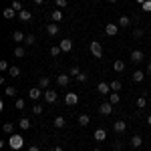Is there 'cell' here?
Returning a JSON list of instances; mask_svg holds the SVG:
<instances>
[{"label":"cell","mask_w":151,"mask_h":151,"mask_svg":"<svg viewBox=\"0 0 151 151\" xmlns=\"http://www.w3.org/2000/svg\"><path fill=\"white\" fill-rule=\"evenodd\" d=\"M145 105H147L145 97H139V99H137V107H139V109H145Z\"/></svg>","instance_id":"cell-38"},{"label":"cell","mask_w":151,"mask_h":151,"mask_svg":"<svg viewBox=\"0 0 151 151\" xmlns=\"http://www.w3.org/2000/svg\"><path fill=\"white\" fill-rule=\"evenodd\" d=\"M147 123H149V125H151V115H149V117H147Z\"/></svg>","instance_id":"cell-48"},{"label":"cell","mask_w":151,"mask_h":151,"mask_svg":"<svg viewBox=\"0 0 151 151\" xmlns=\"http://www.w3.org/2000/svg\"><path fill=\"white\" fill-rule=\"evenodd\" d=\"M109 2H117V0H109Z\"/></svg>","instance_id":"cell-52"},{"label":"cell","mask_w":151,"mask_h":151,"mask_svg":"<svg viewBox=\"0 0 151 151\" xmlns=\"http://www.w3.org/2000/svg\"><path fill=\"white\" fill-rule=\"evenodd\" d=\"M137 2H139V4H143V2H145V0H137Z\"/></svg>","instance_id":"cell-50"},{"label":"cell","mask_w":151,"mask_h":151,"mask_svg":"<svg viewBox=\"0 0 151 151\" xmlns=\"http://www.w3.org/2000/svg\"><path fill=\"white\" fill-rule=\"evenodd\" d=\"M8 145H10V149H20V147L24 145L22 135H16V133H12L10 139H8Z\"/></svg>","instance_id":"cell-1"},{"label":"cell","mask_w":151,"mask_h":151,"mask_svg":"<svg viewBox=\"0 0 151 151\" xmlns=\"http://www.w3.org/2000/svg\"><path fill=\"white\" fill-rule=\"evenodd\" d=\"M113 69H115L117 73L125 70V60H115V63H113Z\"/></svg>","instance_id":"cell-22"},{"label":"cell","mask_w":151,"mask_h":151,"mask_svg":"<svg viewBox=\"0 0 151 151\" xmlns=\"http://www.w3.org/2000/svg\"><path fill=\"white\" fill-rule=\"evenodd\" d=\"M65 103L69 105V107L77 105V103H79V95H77V93H67V97H65Z\"/></svg>","instance_id":"cell-3"},{"label":"cell","mask_w":151,"mask_h":151,"mask_svg":"<svg viewBox=\"0 0 151 151\" xmlns=\"http://www.w3.org/2000/svg\"><path fill=\"white\" fill-rule=\"evenodd\" d=\"M35 42H36L35 35H26V38H24V45H28V47H30V45H35Z\"/></svg>","instance_id":"cell-30"},{"label":"cell","mask_w":151,"mask_h":151,"mask_svg":"<svg viewBox=\"0 0 151 151\" xmlns=\"http://www.w3.org/2000/svg\"><path fill=\"white\" fill-rule=\"evenodd\" d=\"M99 113L101 115H111L113 113V103H103L99 107Z\"/></svg>","instance_id":"cell-4"},{"label":"cell","mask_w":151,"mask_h":151,"mask_svg":"<svg viewBox=\"0 0 151 151\" xmlns=\"http://www.w3.org/2000/svg\"><path fill=\"white\" fill-rule=\"evenodd\" d=\"M32 113H35V115H40V113H42V105L36 103L35 107H32Z\"/></svg>","instance_id":"cell-40"},{"label":"cell","mask_w":151,"mask_h":151,"mask_svg":"<svg viewBox=\"0 0 151 151\" xmlns=\"http://www.w3.org/2000/svg\"><path fill=\"white\" fill-rule=\"evenodd\" d=\"M69 73H70V77H79V75H81V70H79V67H73V69H70Z\"/></svg>","instance_id":"cell-42"},{"label":"cell","mask_w":151,"mask_h":151,"mask_svg":"<svg viewBox=\"0 0 151 151\" xmlns=\"http://www.w3.org/2000/svg\"><path fill=\"white\" fill-rule=\"evenodd\" d=\"M45 28H47V32H48L50 36H57V35H58V26H57V22H50V24H47Z\"/></svg>","instance_id":"cell-9"},{"label":"cell","mask_w":151,"mask_h":151,"mask_svg":"<svg viewBox=\"0 0 151 151\" xmlns=\"http://www.w3.org/2000/svg\"><path fill=\"white\" fill-rule=\"evenodd\" d=\"M16 93H18V91H16L14 87H6V91H4V95H6V97H14Z\"/></svg>","instance_id":"cell-32"},{"label":"cell","mask_w":151,"mask_h":151,"mask_svg":"<svg viewBox=\"0 0 151 151\" xmlns=\"http://www.w3.org/2000/svg\"><path fill=\"white\" fill-rule=\"evenodd\" d=\"M105 32L109 36H115L117 32H119V24H107V26H105Z\"/></svg>","instance_id":"cell-7"},{"label":"cell","mask_w":151,"mask_h":151,"mask_svg":"<svg viewBox=\"0 0 151 151\" xmlns=\"http://www.w3.org/2000/svg\"><path fill=\"white\" fill-rule=\"evenodd\" d=\"M8 73H10V77H18V75H20V69H18V67H10Z\"/></svg>","instance_id":"cell-34"},{"label":"cell","mask_w":151,"mask_h":151,"mask_svg":"<svg viewBox=\"0 0 151 151\" xmlns=\"http://www.w3.org/2000/svg\"><path fill=\"white\" fill-rule=\"evenodd\" d=\"M143 77H145V75H143V70H135L131 79H133L135 83H141V81H143Z\"/></svg>","instance_id":"cell-23"},{"label":"cell","mask_w":151,"mask_h":151,"mask_svg":"<svg viewBox=\"0 0 151 151\" xmlns=\"http://www.w3.org/2000/svg\"><path fill=\"white\" fill-rule=\"evenodd\" d=\"M141 10L143 12H151V0H145V2L141 4Z\"/></svg>","instance_id":"cell-31"},{"label":"cell","mask_w":151,"mask_h":151,"mask_svg":"<svg viewBox=\"0 0 151 151\" xmlns=\"http://www.w3.org/2000/svg\"><path fill=\"white\" fill-rule=\"evenodd\" d=\"M50 18H52V22H60V20H63V12H60V8L52 12V14H50Z\"/></svg>","instance_id":"cell-21"},{"label":"cell","mask_w":151,"mask_h":151,"mask_svg":"<svg viewBox=\"0 0 151 151\" xmlns=\"http://www.w3.org/2000/svg\"><path fill=\"white\" fill-rule=\"evenodd\" d=\"M147 73H149V75H151V60H149V63H147Z\"/></svg>","instance_id":"cell-46"},{"label":"cell","mask_w":151,"mask_h":151,"mask_svg":"<svg viewBox=\"0 0 151 151\" xmlns=\"http://www.w3.org/2000/svg\"><path fill=\"white\" fill-rule=\"evenodd\" d=\"M131 60H133V63H141V60H143V52H141V50H133V52H131Z\"/></svg>","instance_id":"cell-16"},{"label":"cell","mask_w":151,"mask_h":151,"mask_svg":"<svg viewBox=\"0 0 151 151\" xmlns=\"http://www.w3.org/2000/svg\"><path fill=\"white\" fill-rule=\"evenodd\" d=\"M119 101H121V97H119V95H117V93H109V103L117 105V103H119Z\"/></svg>","instance_id":"cell-28"},{"label":"cell","mask_w":151,"mask_h":151,"mask_svg":"<svg viewBox=\"0 0 151 151\" xmlns=\"http://www.w3.org/2000/svg\"><path fill=\"white\" fill-rule=\"evenodd\" d=\"M18 18H20L22 22H28V20L32 18V12H28V10H20V12H18Z\"/></svg>","instance_id":"cell-12"},{"label":"cell","mask_w":151,"mask_h":151,"mask_svg":"<svg viewBox=\"0 0 151 151\" xmlns=\"http://www.w3.org/2000/svg\"><path fill=\"white\" fill-rule=\"evenodd\" d=\"M69 81H70V77H69V75H58V77H57L58 87H67V85H69Z\"/></svg>","instance_id":"cell-11"},{"label":"cell","mask_w":151,"mask_h":151,"mask_svg":"<svg viewBox=\"0 0 151 151\" xmlns=\"http://www.w3.org/2000/svg\"><path fill=\"white\" fill-rule=\"evenodd\" d=\"M24 38H26V35H22L20 30H14L12 32V40L14 42H24Z\"/></svg>","instance_id":"cell-13"},{"label":"cell","mask_w":151,"mask_h":151,"mask_svg":"<svg viewBox=\"0 0 151 151\" xmlns=\"http://www.w3.org/2000/svg\"><path fill=\"white\" fill-rule=\"evenodd\" d=\"M2 14H4V18H14V14H16V10H14V8H4V12H2Z\"/></svg>","instance_id":"cell-25"},{"label":"cell","mask_w":151,"mask_h":151,"mask_svg":"<svg viewBox=\"0 0 151 151\" xmlns=\"http://www.w3.org/2000/svg\"><path fill=\"white\" fill-rule=\"evenodd\" d=\"M24 107H26V103H24V99H16V109H18V111H22Z\"/></svg>","instance_id":"cell-36"},{"label":"cell","mask_w":151,"mask_h":151,"mask_svg":"<svg viewBox=\"0 0 151 151\" xmlns=\"http://www.w3.org/2000/svg\"><path fill=\"white\" fill-rule=\"evenodd\" d=\"M28 151H40V149H38L36 145H32V147H28Z\"/></svg>","instance_id":"cell-45"},{"label":"cell","mask_w":151,"mask_h":151,"mask_svg":"<svg viewBox=\"0 0 151 151\" xmlns=\"http://www.w3.org/2000/svg\"><path fill=\"white\" fill-rule=\"evenodd\" d=\"M24 55H26L24 47H16V48H14V57H16V58H22Z\"/></svg>","instance_id":"cell-26"},{"label":"cell","mask_w":151,"mask_h":151,"mask_svg":"<svg viewBox=\"0 0 151 151\" xmlns=\"http://www.w3.org/2000/svg\"><path fill=\"white\" fill-rule=\"evenodd\" d=\"M113 129H115L117 133H123V131L127 129V125H125V121H115V123H113Z\"/></svg>","instance_id":"cell-15"},{"label":"cell","mask_w":151,"mask_h":151,"mask_svg":"<svg viewBox=\"0 0 151 151\" xmlns=\"http://www.w3.org/2000/svg\"><path fill=\"white\" fill-rule=\"evenodd\" d=\"M52 151H63V147H55V149H52Z\"/></svg>","instance_id":"cell-47"},{"label":"cell","mask_w":151,"mask_h":151,"mask_svg":"<svg viewBox=\"0 0 151 151\" xmlns=\"http://www.w3.org/2000/svg\"><path fill=\"white\" fill-rule=\"evenodd\" d=\"M119 26H123V28H127L129 24H131V18H129V16H125V14H123V16H121V18H119Z\"/></svg>","instance_id":"cell-19"},{"label":"cell","mask_w":151,"mask_h":151,"mask_svg":"<svg viewBox=\"0 0 151 151\" xmlns=\"http://www.w3.org/2000/svg\"><path fill=\"white\" fill-rule=\"evenodd\" d=\"M10 67H8V63L6 60H0V70H8Z\"/></svg>","instance_id":"cell-44"},{"label":"cell","mask_w":151,"mask_h":151,"mask_svg":"<svg viewBox=\"0 0 151 151\" xmlns=\"http://www.w3.org/2000/svg\"><path fill=\"white\" fill-rule=\"evenodd\" d=\"M91 52H93L95 58H101V57H103V47H101V42L93 40V42H91Z\"/></svg>","instance_id":"cell-2"},{"label":"cell","mask_w":151,"mask_h":151,"mask_svg":"<svg viewBox=\"0 0 151 151\" xmlns=\"http://www.w3.org/2000/svg\"><path fill=\"white\" fill-rule=\"evenodd\" d=\"M89 123H91V119H89V115H81V117H79V125H81V127H87Z\"/></svg>","instance_id":"cell-24"},{"label":"cell","mask_w":151,"mask_h":151,"mask_svg":"<svg viewBox=\"0 0 151 151\" xmlns=\"http://www.w3.org/2000/svg\"><path fill=\"white\" fill-rule=\"evenodd\" d=\"M93 151H101V149H99V147H95V149H93Z\"/></svg>","instance_id":"cell-51"},{"label":"cell","mask_w":151,"mask_h":151,"mask_svg":"<svg viewBox=\"0 0 151 151\" xmlns=\"http://www.w3.org/2000/svg\"><path fill=\"white\" fill-rule=\"evenodd\" d=\"M107 139V131L105 129H97L95 131V141H105Z\"/></svg>","instance_id":"cell-14"},{"label":"cell","mask_w":151,"mask_h":151,"mask_svg":"<svg viewBox=\"0 0 151 151\" xmlns=\"http://www.w3.org/2000/svg\"><path fill=\"white\" fill-rule=\"evenodd\" d=\"M133 36H135V38H141V36H143V30H141V28H135V30H133Z\"/></svg>","instance_id":"cell-43"},{"label":"cell","mask_w":151,"mask_h":151,"mask_svg":"<svg viewBox=\"0 0 151 151\" xmlns=\"http://www.w3.org/2000/svg\"><path fill=\"white\" fill-rule=\"evenodd\" d=\"M35 2H36V4H42V0H35Z\"/></svg>","instance_id":"cell-49"},{"label":"cell","mask_w":151,"mask_h":151,"mask_svg":"<svg viewBox=\"0 0 151 151\" xmlns=\"http://www.w3.org/2000/svg\"><path fill=\"white\" fill-rule=\"evenodd\" d=\"M2 129H4V133H12V131H14V125H12V123H4Z\"/></svg>","instance_id":"cell-35"},{"label":"cell","mask_w":151,"mask_h":151,"mask_svg":"<svg viewBox=\"0 0 151 151\" xmlns=\"http://www.w3.org/2000/svg\"><path fill=\"white\" fill-rule=\"evenodd\" d=\"M48 85H50V79H48V77H40V81H38V87L47 91V89H48Z\"/></svg>","instance_id":"cell-20"},{"label":"cell","mask_w":151,"mask_h":151,"mask_svg":"<svg viewBox=\"0 0 151 151\" xmlns=\"http://www.w3.org/2000/svg\"><path fill=\"white\" fill-rule=\"evenodd\" d=\"M58 47L63 48V52H69L70 48H73V42H70V38H63V40H60V45H58Z\"/></svg>","instance_id":"cell-8"},{"label":"cell","mask_w":151,"mask_h":151,"mask_svg":"<svg viewBox=\"0 0 151 151\" xmlns=\"http://www.w3.org/2000/svg\"><path fill=\"white\" fill-rule=\"evenodd\" d=\"M141 143H143V139H141L139 135H133V137H131V147L137 149V147H141Z\"/></svg>","instance_id":"cell-18"},{"label":"cell","mask_w":151,"mask_h":151,"mask_svg":"<svg viewBox=\"0 0 151 151\" xmlns=\"http://www.w3.org/2000/svg\"><path fill=\"white\" fill-rule=\"evenodd\" d=\"M87 79H89V75H87V73H83V70H81V75L77 77V81H79V83H85Z\"/></svg>","instance_id":"cell-41"},{"label":"cell","mask_w":151,"mask_h":151,"mask_svg":"<svg viewBox=\"0 0 151 151\" xmlns=\"http://www.w3.org/2000/svg\"><path fill=\"white\" fill-rule=\"evenodd\" d=\"M55 4H57L58 8H60V10H63V8H65V6H67V4H69V0H55Z\"/></svg>","instance_id":"cell-37"},{"label":"cell","mask_w":151,"mask_h":151,"mask_svg":"<svg viewBox=\"0 0 151 151\" xmlns=\"http://www.w3.org/2000/svg\"><path fill=\"white\" fill-rule=\"evenodd\" d=\"M12 8H14L16 12L24 10V8H22V2H20V0H12Z\"/></svg>","instance_id":"cell-29"},{"label":"cell","mask_w":151,"mask_h":151,"mask_svg":"<svg viewBox=\"0 0 151 151\" xmlns=\"http://www.w3.org/2000/svg\"><path fill=\"white\" fill-rule=\"evenodd\" d=\"M111 91H113V93H117V91H121V81H119V79H115V81H111Z\"/></svg>","instance_id":"cell-27"},{"label":"cell","mask_w":151,"mask_h":151,"mask_svg":"<svg viewBox=\"0 0 151 151\" xmlns=\"http://www.w3.org/2000/svg\"><path fill=\"white\" fill-rule=\"evenodd\" d=\"M18 127L22 129V131H26V129H30V127H32V123H30L28 119H20V121H18Z\"/></svg>","instance_id":"cell-17"},{"label":"cell","mask_w":151,"mask_h":151,"mask_svg":"<svg viewBox=\"0 0 151 151\" xmlns=\"http://www.w3.org/2000/svg\"><path fill=\"white\" fill-rule=\"evenodd\" d=\"M60 52H63V48H60V47H50V55H52V57H58Z\"/></svg>","instance_id":"cell-33"},{"label":"cell","mask_w":151,"mask_h":151,"mask_svg":"<svg viewBox=\"0 0 151 151\" xmlns=\"http://www.w3.org/2000/svg\"><path fill=\"white\" fill-rule=\"evenodd\" d=\"M45 101H47V103H55V101H57V91L47 89V91H45Z\"/></svg>","instance_id":"cell-5"},{"label":"cell","mask_w":151,"mask_h":151,"mask_svg":"<svg viewBox=\"0 0 151 151\" xmlns=\"http://www.w3.org/2000/svg\"><path fill=\"white\" fill-rule=\"evenodd\" d=\"M97 91L101 95H109V91H111V85H107V83H99L97 85Z\"/></svg>","instance_id":"cell-10"},{"label":"cell","mask_w":151,"mask_h":151,"mask_svg":"<svg viewBox=\"0 0 151 151\" xmlns=\"http://www.w3.org/2000/svg\"><path fill=\"white\" fill-rule=\"evenodd\" d=\"M42 89H40V87H35V89H30V91H28V97H30V99H40V97H42Z\"/></svg>","instance_id":"cell-6"},{"label":"cell","mask_w":151,"mask_h":151,"mask_svg":"<svg viewBox=\"0 0 151 151\" xmlns=\"http://www.w3.org/2000/svg\"><path fill=\"white\" fill-rule=\"evenodd\" d=\"M55 125L57 127H65V117H57L55 119Z\"/></svg>","instance_id":"cell-39"}]
</instances>
